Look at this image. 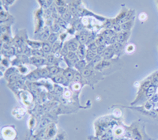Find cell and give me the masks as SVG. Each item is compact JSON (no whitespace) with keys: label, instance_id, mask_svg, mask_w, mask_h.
Here are the masks:
<instances>
[{"label":"cell","instance_id":"cell-1","mask_svg":"<svg viewBox=\"0 0 158 140\" xmlns=\"http://www.w3.org/2000/svg\"><path fill=\"white\" fill-rule=\"evenodd\" d=\"M2 136L6 140H14L16 136V131L14 128H10V127H6L2 129Z\"/></svg>","mask_w":158,"mask_h":140},{"label":"cell","instance_id":"cell-2","mask_svg":"<svg viewBox=\"0 0 158 140\" xmlns=\"http://www.w3.org/2000/svg\"><path fill=\"white\" fill-rule=\"evenodd\" d=\"M77 48V42H75L74 40H71V41L69 43V49L70 51H75Z\"/></svg>","mask_w":158,"mask_h":140},{"label":"cell","instance_id":"cell-3","mask_svg":"<svg viewBox=\"0 0 158 140\" xmlns=\"http://www.w3.org/2000/svg\"><path fill=\"white\" fill-rule=\"evenodd\" d=\"M128 32H120L119 33V35H118V40H120V41H123V40H126V38H127V34Z\"/></svg>","mask_w":158,"mask_h":140},{"label":"cell","instance_id":"cell-4","mask_svg":"<svg viewBox=\"0 0 158 140\" xmlns=\"http://www.w3.org/2000/svg\"><path fill=\"white\" fill-rule=\"evenodd\" d=\"M131 22H127L123 24L122 29L125 31H127L128 29H131Z\"/></svg>","mask_w":158,"mask_h":140},{"label":"cell","instance_id":"cell-5","mask_svg":"<svg viewBox=\"0 0 158 140\" xmlns=\"http://www.w3.org/2000/svg\"><path fill=\"white\" fill-rule=\"evenodd\" d=\"M112 51L111 50H106L105 51V52H104V56H105V57H108V58H109L110 56H111V54H112Z\"/></svg>","mask_w":158,"mask_h":140},{"label":"cell","instance_id":"cell-6","mask_svg":"<svg viewBox=\"0 0 158 140\" xmlns=\"http://www.w3.org/2000/svg\"><path fill=\"white\" fill-rule=\"evenodd\" d=\"M90 74H91V70H85L84 71H83V75H84L85 77H89V76L90 75Z\"/></svg>","mask_w":158,"mask_h":140},{"label":"cell","instance_id":"cell-7","mask_svg":"<svg viewBox=\"0 0 158 140\" xmlns=\"http://www.w3.org/2000/svg\"><path fill=\"white\" fill-rule=\"evenodd\" d=\"M57 38V36H56V34H51L50 36H49V40H50L51 42H53L55 41V40Z\"/></svg>","mask_w":158,"mask_h":140},{"label":"cell","instance_id":"cell-8","mask_svg":"<svg viewBox=\"0 0 158 140\" xmlns=\"http://www.w3.org/2000/svg\"><path fill=\"white\" fill-rule=\"evenodd\" d=\"M44 52H48L50 51V46L48 45H44Z\"/></svg>","mask_w":158,"mask_h":140},{"label":"cell","instance_id":"cell-9","mask_svg":"<svg viewBox=\"0 0 158 140\" xmlns=\"http://www.w3.org/2000/svg\"><path fill=\"white\" fill-rule=\"evenodd\" d=\"M40 3V5L42 6H46V2H45V0H39Z\"/></svg>","mask_w":158,"mask_h":140},{"label":"cell","instance_id":"cell-10","mask_svg":"<svg viewBox=\"0 0 158 140\" xmlns=\"http://www.w3.org/2000/svg\"><path fill=\"white\" fill-rule=\"evenodd\" d=\"M73 87H74V89H78L79 88V85L77 84V83H76V84L74 85V86H73Z\"/></svg>","mask_w":158,"mask_h":140},{"label":"cell","instance_id":"cell-11","mask_svg":"<svg viewBox=\"0 0 158 140\" xmlns=\"http://www.w3.org/2000/svg\"><path fill=\"white\" fill-rule=\"evenodd\" d=\"M70 95V93H69V92H66V93H65V96H66L67 97H69V96Z\"/></svg>","mask_w":158,"mask_h":140}]
</instances>
